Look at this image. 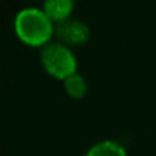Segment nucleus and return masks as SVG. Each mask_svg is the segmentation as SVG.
I'll return each mask as SVG.
<instances>
[{"label": "nucleus", "mask_w": 156, "mask_h": 156, "mask_svg": "<svg viewBox=\"0 0 156 156\" xmlns=\"http://www.w3.org/2000/svg\"><path fill=\"white\" fill-rule=\"evenodd\" d=\"M14 27L18 38L30 46L47 44L55 32L52 18L37 6L20 9L14 18Z\"/></svg>", "instance_id": "nucleus-1"}, {"label": "nucleus", "mask_w": 156, "mask_h": 156, "mask_svg": "<svg viewBox=\"0 0 156 156\" xmlns=\"http://www.w3.org/2000/svg\"><path fill=\"white\" fill-rule=\"evenodd\" d=\"M41 62L44 68L55 77L65 79L76 73V56L71 49L61 41H49L41 49Z\"/></svg>", "instance_id": "nucleus-2"}, {"label": "nucleus", "mask_w": 156, "mask_h": 156, "mask_svg": "<svg viewBox=\"0 0 156 156\" xmlns=\"http://www.w3.org/2000/svg\"><path fill=\"white\" fill-rule=\"evenodd\" d=\"M55 34L64 44H82L90 38V27L85 21L79 18L68 17L58 21L55 26Z\"/></svg>", "instance_id": "nucleus-3"}, {"label": "nucleus", "mask_w": 156, "mask_h": 156, "mask_svg": "<svg viewBox=\"0 0 156 156\" xmlns=\"http://www.w3.org/2000/svg\"><path fill=\"white\" fill-rule=\"evenodd\" d=\"M73 8L74 0H44L43 11L52 18V21L55 20L58 23L68 18L73 12Z\"/></svg>", "instance_id": "nucleus-4"}, {"label": "nucleus", "mask_w": 156, "mask_h": 156, "mask_svg": "<svg viewBox=\"0 0 156 156\" xmlns=\"http://www.w3.org/2000/svg\"><path fill=\"white\" fill-rule=\"evenodd\" d=\"M83 156H127V152L118 141L103 140L93 144Z\"/></svg>", "instance_id": "nucleus-5"}, {"label": "nucleus", "mask_w": 156, "mask_h": 156, "mask_svg": "<svg viewBox=\"0 0 156 156\" xmlns=\"http://www.w3.org/2000/svg\"><path fill=\"white\" fill-rule=\"evenodd\" d=\"M64 87H65L67 93L73 97H82V96H85V93L88 90V83H87L85 77L82 74H79L77 71L64 79Z\"/></svg>", "instance_id": "nucleus-6"}]
</instances>
